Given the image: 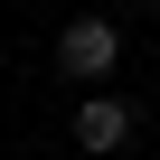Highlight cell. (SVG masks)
<instances>
[{"instance_id":"1","label":"cell","mask_w":160,"mask_h":160,"mask_svg":"<svg viewBox=\"0 0 160 160\" xmlns=\"http://www.w3.org/2000/svg\"><path fill=\"white\" fill-rule=\"evenodd\" d=\"M57 66H66V75H85V85H94V75H113V66H122V28H113L104 10L66 19V28H57Z\"/></svg>"},{"instance_id":"2","label":"cell","mask_w":160,"mask_h":160,"mask_svg":"<svg viewBox=\"0 0 160 160\" xmlns=\"http://www.w3.org/2000/svg\"><path fill=\"white\" fill-rule=\"evenodd\" d=\"M122 132H132V104H122V94L75 104V151H122Z\"/></svg>"},{"instance_id":"3","label":"cell","mask_w":160,"mask_h":160,"mask_svg":"<svg viewBox=\"0 0 160 160\" xmlns=\"http://www.w3.org/2000/svg\"><path fill=\"white\" fill-rule=\"evenodd\" d=\"M113 10H122V0H113Z\"/></svg>"}]
</instances>
